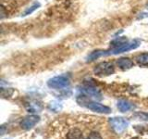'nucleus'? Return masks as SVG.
<instances>
[{
  "label": "nucleus",
  "mask_w": 148,
  "mask_h": 139,
  "mask_svg": "<svg viewBox=\"0 0 148 139\" xmlns=\"http://www.w3.org/2000/svg\"><path fill=\"white\" fill-rule=\"evenodd\" d=\"M80 104L82 106H85L87 109H89L92 111H95V112L98 113H105V114H108L110 113V108L106 107L105 105H102L98 102H95V101H89V100H83L82 102H80Z\"/></svg>",
  "instance_id": "obj_4"
},
{
  "label": "nucleus",
  "mask_w": 148,
  "mask_h": 139,
  "mask_svg": "<svg viewBox=\"0 0 148 139\" xmlns=\"http://www.w3.org/2000/svg\"><path fill=\"white\" fill-rule=\"evenodd\" d=\"M26 108L29 112L35 113V112H38L41 109V106L40 104L36 103V102H29V103L26 105Z\"/></svg>",
  "instance_id": "obj_12"
},
{
  "label": "nucleus",
  "mask_w": 148,
  "mask_h": 139,
  "mask_svg": "<svg viewBox=\"0 0 148 139\" xmlns=\"http://www.w3.org/2000/svg\"><path fill=\"white\" fill-rule=\"evenodd\" d=\"M139 45H140V41L139 40L128 41L117 48H112L108 51H106V55H118V54L123 53V52H127V51L137 48Z\"/></svg>",
  "instance_id": "obj_3"
},
{
  "label": "nucleus",
  "mask_w": 148,
  "mask_h": 139,
  "mask_svg": "<svg viewBox=\"0 0 148 139\" xmlns=\"http://www.w3.org/2000/svg\"><path fill=\"white\" fill-rule=\"evenodd\" d=\"M57 104H58L57 102H53V103L50 104V109H52V110H54V111H56V112H57V110L58 111V109H61V106L57 105Z\"/></svg>",
  "instance_id": "obj_17"
},
{
  "label": "nucleus",
  "mask_w": 148,
  "mask_h": 139,
  "mask_svg": "<svg viewBox=\"0 0 148 139\" xmlns=\"http://www.w3.org/2000/svg\"><path fill=\"white\" fill-rule=\"evenodd\" d=\"M40 7V3L38 2H35L32 6H31L29 8H27L26 10L24 11V13H23V16H27V15H30V14H32V12H34V10H36L37 8H38Z\"/></svg>",
  "instance_id": "obj_14"
},
{
  "label": "nucleus",
  "mask_w": 148,
  "mask_h": 139,
  "mask_svg": "<svg viewBox=\"0 0 148 139\" xmlns=\"http://www.w3.org/2000/svg\"><path fill=\"white\" fill-rule=\"evenodd\" d=\"M118 109L121 111V112H127V111L132 110L133 109H135V106L128 100H119L118 102Z\"/></svg>",
  "instance_id": "obj_8"
},
{
  "label": "nucleus",
  "mask_w": 148,
  "mask_h": 139,
  "mask_svg": "<svg viewBox=\"0 0 148 139\" xmlns=\"http://www.w3.org/2000/svg\"><path fill=\"white\" fill-rule=\"evenodd\" d=\"M82 91L84 93L85 95L87 96H90L92 97H94V98L95 99H102V94H101V92L97 89V88L95 87H92V86H85V87H83Z\"/></svg>",
  "instance_id": "obj_7"
},
{
  "label": "nucleus",
  "mask_w": 148,
  "mask_h": 139,
  "mask_svg": "<svg viewBox=\"0 0 148 139\" xmlns=\"http://www.w3.org/2000/svg\"><path fill=\"white\" fill-rule=\"evenodd\" d=\"M86 139H102V136L99 133L97 132H92Z\"/></svg>",
  "instance_id": "obj_16"
},
{
  "label": "nucleus",
  "mask_w": 148,
  "mask_h": 139,
  "mask_svg": "<svg viewBox=\"0 0 148 139\" xmlns=\"http://www.w3.org/2000/svg\"><path fill=\"white\" fill-rule=\"evenodd\" d=\"M103 56H106V51H105V50H95V51H94V52H92L87 57V61L88 62L94 61V60L99 58L100 57H103Z\"/></svg>",
  "instance_id": "obj_11"
},
{
  "label": "nucleus",
  "mask_w": 148,
  "mask_h": 139,
  "mask_svg": "<svg viewBox=\"0 0 148 139\" xmlns=\"http://www.w3.org/2000/svg\"><path fill=\"white\" fill-rule=\"evenodd\" d=\"M133 117L138 120L148 122V113H146V112H136L133 114Z\"/></svg>",
  "instance_id": "obj_15"
},
{
  "label": "nucleus",
  "mask_w": 148,
  "mask_h": 139,
  "mask_svg": "<svg viewBox=\"0 0 148 139\" xmlns=\"http://www.w3.org/2000/svg\"><path fill=\"white\" fill-rule=\"evenodd\" d=\"M132 139H141V138H139V137H133V138H132Z\"/></svg>",
  "instance_id": "obj_18"
},
{
  "label": "nucleus",
  "mask_w": 148,
  "mask_h": 139,
  "mask_svg": "<svg viewBox=\"0 0 148 139\" xmlns=\"http://www.w3.org/2000/svg\"><path fill=\"white\" fill-rule=\"evenodd\" d=\"M118 66L119 67V69L123 70V71H126V70H129L133 67V62L131 59L128 58H119V60L117 61Z\"/></svg>",
  "instance_id": "obj_9"
},
{
  "label": "nucleus",
  "mask_w": 148,
  "mask_h": 139,
  "mask_svg": "<svg viewBox=\"0 0 148 139\" xmlns=\"http://www.w3.org/2000/svg\"><path fill=\"white\" fill-rule=\"evenodd\" d=\"M95 73L97 76H108L113 74L115 72V69L112 63L110 62H101L98 65H96L95 70Z\"/></svg>",
  "instance_id": "obj_5"
},
{
  "label": "nucleus",
  "mask_w": 148,
  "mask_h": 139,
  "mask_svg": "<svg viewBox=\"0 0 148 139\" xmlns=\"http://www.w3.org/2000/svg\"><path fill=\"white\" fill-rule=\"evenodd\" d=\"M40 120V117L37 115H29L22 119L21 122V127L24 130H30L35 126V124Z\"/></svg>",
  "instance_id": "obj_6"
},
{
  "label": "nucleus",
  "mask_w": 148,
  "mask_h": 139,
  "mask_svg": "<svg viewBox=\"0 0 148 139\" xmlns=\"http://www.w3.org/2000/svg\"><path fill=\"white\" fill-rule=\"evenodd\" d=\"M66 139H83V136L81 130L77 128H72L67 133Z\"/></svg>",
  "instance_id": "obj_10"
},
{
  "label": "nucleus",
  "mask_w": 148,
  "mask_h": 139,
  "mask_svg": "<svg viewBox=\"0 0 148 139\" xmlns=\"http://www.w3.org/2000/svg\"><path fill=\"white\" fill-rule=\"evenodd\" d=\"M136 60L141 66H148V53H143L136 58Z\"/></svg>",
  "instance_id": "obj_13"
},
{
  "label": "nucleus",
  "mask_w": 148,
  "mask_h": 139,
  "mask_svg": "<svg viewBox=\"0 0 148 139\" xmlns=\"http://www.w3.org/2000/svg\"><path fill=\"white\" fill-rule=\"evenodd\" d=\"M110 127L116 133H121L129 126V120L123 117H113L109 119Z\"/></svg>",
  "instance_id": "obj_2"
},
{
  "label": "nucleus",
  "mask_w": 148,
  "mask_h": 139,
  "mask_svg": "<svg viewBox=\"0 0 148 139\" xmlns=\"http://www.w3.org/2000/svg\"><path fill=\"white\" fill-rule=\"evenodd\" d=\"M69 85H71V80H69V77L67 75H60V76L54 77L47 82L48 87L57 90L68 88Z\"/></svg>",
  "instance_id": "obj_1"
}]
</instances>
